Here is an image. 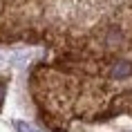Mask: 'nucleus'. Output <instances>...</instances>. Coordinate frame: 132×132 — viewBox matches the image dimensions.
<instances>
[{
  "instance_id": "f257e3e1",
  "label": "nucleus",
  "mask_w": 132,
  "mask_h": 132,
  "mask_svg": "<svg viewBox=\"0 0 132 132\" xmlns=\"http://www.w3.org/2000/svg\"><path fill=\"white\" fill-rule=\"evenodd\" d=\"M112 76L119 78V81H123V78L132 76V63H128V61L114 63V67H112Z\"/></svg>"
},
{
  "instance_id": "f03ea898",
  "label": "nucleus",
  "mask_w": 132,
  "mask_h": 132,
  "mask_svg": "<svg viewBox=\"0 0 132 132\" xmlns=\"http://www.w3.org/2000/svg\"><path fill=\"white\" fill-rule=\"evenodd\" d=\"M2 101H5V85L0 83V108H2Z\"/></svg>"
}]
</instances>
